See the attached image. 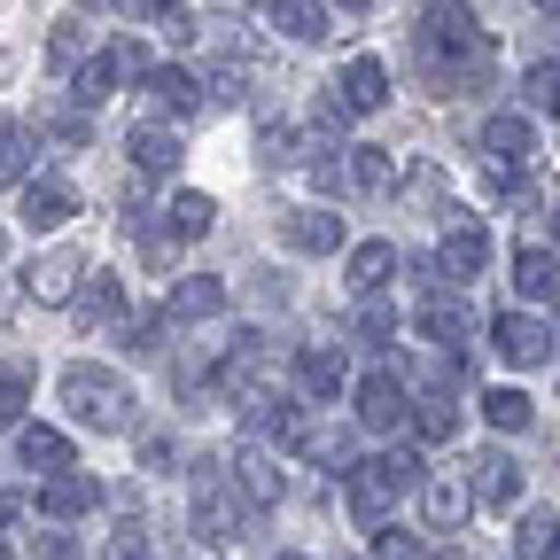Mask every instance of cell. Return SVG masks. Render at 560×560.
<instances>
[{
  "label": "cell",
  "mask_w": 560,
  "mask_h": 560,
  "mask_svg": "<svg viewBox=\"0 0 560 560\" xmlns=\"http://www.w3.org/2000/svg\"><path fill=\"white\" fill-rule=\"evenodd\" d=\"M429 475L420 467V452H382V459H350L342 467V482H350V522H366V529H382L389 514H397V499Z\"/></svg>",
  "instance_id": "1"
},
{
  "label": "cell",
  "mask_w": 560,
  "mask_h": 560,
  "mask_svg": "<svg viewBox=\"0 0 560 560\" xmlns=\"http://www.w3.org/2000/svg\"><path fill=\"white\" fill-rule=\"evenodd\" d=\"M62 405H70L79 429H102V436H125V429H132V389H125V374L70 366V374H62Z\"/></svg>",
  "instance_id": "2"
},
{
  "label": "cell",
  "mask_w": 560,
  "mask_h": 560,
  "mask_svg": "<svg viewBox=\"0 0 560 560\" xmlns=\"http://www.w3.org/2000/svg\"><path fill=\"white\" fill-rule=\"evenodd\" d=\"M195 537H210V545L249 537V499L234 490L226 459H202V467H195Z\"/></svg>",
  "instance_id": "3"
},
{
  "label": "cell",
  "mask_w": 560,
  "mask_h": 560,
  "mask_svg": "<svg viewBox=\"0 0 560 560\" xmlns=\"http://www.w3.org/2000/svg\"><path fill=\"white\" fill-rule=\"evenodd\" d=\"M79 280H86V257L79 249H47L24 272V289H32V304H70V296H79Z\"/></svg>",
  "instance_id": "4"
},
{
  "label": "cell",
  "mask_w": 560,
  "mask_h": 560,
  "mask_svg": "<svg viewBox=\"0 0 560 560\" xmlns=\"http://www.w3.org/2000/svg\"><path fill=\"white\" fill-rule=\"evenodd\" d=\"M467 490H475V506H514L522 499V459L514 452H475Z\"/></svg>",
  "instance_id": "5"
},
{
  "label": "cell",
  "mask_w": 560,
  "mask_h": 560,
  "mask_svg": "<svg viewBox=\"0 0 560 560\" xmlns=\"http://www.w3.org/2000/svg\"><path fill=\"white\" fill-rule=\"evenodd\" d=\"M350 405H359V429H374V436L405 429V382H397V374H366Z\"/></svg>",
  "instance_id": "6"
},
{
  "label": "cell",
  "mask_w": 560,
  "mask_h": 560,
  "mask_svg": "<svg viewBox=\"0 0 560 560\" xmlns=\"http://www.w3.org/2000/svg\"><path fill=\"white\" fill-rule=\"evenodd\" d=\"M335 102H342V109H359V117H374V109L389 102V70H382L374 55L342 62V70H335Z\"/></svg>",
  "instance_id": "7"
},
{
  "label": "cell",
  "mask_w": 560,
  "mask_h": 560,
  "mask_svg": "<svg viewBox=\"0 0 560 560\" xmlns=\"http://www.w3.org/2000/svg\"><path fill=\"white\" fill-rule=\"evenodd\" d=\"M342 382H350V366H342V350H335V342H304V350H296V389H304V397L335 405Z\"/></svg>",
  "instance_id": "8"
},
{
  "label": "cell",
  "mask_w": 560,
  "mask_h": 560,
  "mask_svg": "<svg viewBox=\"0 0 560 560\" xmlns=\"http://www.w3.org/2000/svg\"><path fill=\"white\" fill-rule=\"evenodd\" d=\"M226 312V280L219 272H187L179 289L164 296V319H179V327H195V319H219Z\"/></svg>",
  "instance_id": "9"
},
{
  "label": "cell",
  "mask_w": 560,
  "mask_h": 560,
  "mask_svg": "<svg viewBox=\"0 0 560 560\" xmlns=\"http://www.w3.org/2000/svg\"><path fill=\"white\" fill-rule=\"evenodd\" d=\"M226 475H234V490L249 506H280V459L265 452V444H242L234 459H226Z\"/></svg>",
  "instance_id": "10"
},
{
  "label": "cell",
  "mask_w": 560,
  "mask_h": 560,
  "mask_svg": "<svg viewBox=\"0 0 560 560\" xmlns=\"http://www.w3.org/2000/svg\"><path fill=\"white\" fill-rule=\"evenodd\" d=\"M280 234H289L296 257H335V249H342V219H335V210H289Z\"/></svg>",
  "instance_id": "11"
},
{
  "label": "cell",
  "mask_w": 560,
  "mask_h": 560,
  "mask_svg": "<svg viewBox=\"0 0 560 560\" xmlns=\"http://www.w3.org/2000/svg\"><path fill=\"white\" fill-rule=\"evenodd\" d=\"M490 342H499V359H506V366H537L545 350H552L545 319H529V312H506L499 327H490Z\"/></svg>",
  "instance_id": "12"
},
{
  "label": "cell",
  "mask_w": 560,
  "mask_h": 560,
  "mask_svg": "<svg viewBox=\"0 0 560 560\" xmlns=\"http://www.w3.org/2000/svg\"><path fill=\"white\" fill-rule=\"evenodd\" d=\"M70 210H79V195H70L62 179H24V226H32V234L70 226Z\"/></svg>",
  "instance_id": "13"
},
{
  "label": "cell",
  "mask_w": 560,
  "mask_h": 560,
  "mask_svg": "<svg viewBox=\"0 0 560 560\" xmlns=\"http://www.w3.org/2000/svg\"><path fill=\"white\" fill-rule=\"evenodd\" d=\"M94 506H102V490H94L86 475H70V467L47 475V490H39V514H47V522H79V514H94Z\"/></svg>",
  "instance_id": "14"
},
{
  "label": "cell",
  "mask_w": 560,
  "mask_h": 560,
  "mask_svg": "<svg viewBox=\"0 0 560 560\" xmlns=\"http://www.w3.org/2000/svg\"><path fill=\"white\" fill-rule=\"evenodd\" d=\"M420 506H429L436 529H459L467 506H475V490H467V475H420Z\"/></svg>",
  "instance_id": "15"
},
{
  "label": "cell",
  "mask_w": 560,
  "mask_h": 560,
  "mask_svg": "<svg viewBox=\"0 0 560 560\" xmlns=\"http://www.w3.org/2000/svg\"><path fill=\"white\" fill-rule=\"evenodd\" d=\"M482 265H490V234H482V226H452L436 272H444V280H482Z\"/></svg>",
  "instance_id": "16"
},
{
  "label": "cell",
  "mask_w": 560,
  "mask_h": 560,
  "mask_svg": "<svg viewBox=\"0 0 560 560\" xmlns=\"http://www.w3.org/2000/svg\"><path fill=\"white\" fill-rule=\"evenodd\" d=\"M529 149H537V132H529V117H514V109H506V117H490V125H482V156L499 164V172H506V164H522Z\"/></svg>",
  "instance_id": "17"
},
{
  "label": "cell",
  "mask_w": 560,
  "mask_h": 560,
  "mask_svg": "<svg viewBox=\"0 0 560 560\" xmlns=\"http://www.w3.org/2000/svg\"><path fill=\"white\" fill-rule=\"evenodd\" d=\"M350 164H342V187H359V195H389L397 187V164H389V149H342Z\"/></svg>",
  "instance_id": "18"
},
{
  "label": "cell",
  "mask_w": 560,
  "mask_h": 560,
  "mask_svg": "<svg viewBox=\"0 0 560 560\" xmlns=\"http://www.w3.org/2000/svg\"><path fill=\"white\" fill-rule=\"evenodd\" d=\"M272 24L289 32L296 47H319L327 39V0H272Z\"/></svg>",
  "instance_id": "19"
},
{
  "label": "cell",
  "mask_w": 560,
  "mask_h": 560,
  "mask_svg": "<svg viewBox=\"0 0 560 560\" xmlns=\"http://www.w3.org/2000/svg\"><path fill=\"white\" fill-rule=\"evenodd\" d=\"M389 272H397V249L389 242H359V249H350V289H359V296H382Z\"/></svg>",
  "instance_id": "20"
},
{
  "label": "cell",
  "mask_w": 560,
  "mask_h": 560,
  "mask_svg": "<svg viewBox=\"0 0 560 560\" xmlns=\"http://www.w3.org/2000/svg\"><path fill=\"white\" fill-rule=\"evenodd\" d=\"M125 149H132L140 172H172V164H179V132H172V125H132Z\"/></svg>",
  "instance_id": "21"
},
{
  "label": "cell",
  "mask_w": 560,
  "mask_h": 560,
  "mask_svg": "<svg viewBox=\"0 0 560 560\" xmlns=\"http://www.w3.org/2000/svg\"><path fill=\"white\" fill-rule=\"evenodd\" d=\"M514 289H522L529 304H552V296H560V265H552L545 249H514Z\"/></svg>",
  "instance_id": "22"
},
{
  "label": "cell",
  "mask_w": 560,
  "mask_h": 560,
  "mask_svg": "<svg viewBox=\"0 0 560 560\" xmlns=\"http://www.w3.org/2000/svg\"><path fill=\"white\" fill-rule=\"evenodd\" d=\"M149 94H156L172 117H195V109H202V86H195V70H172V62H164V70H149Z\"/></svg>",
  "instance_id": "23"
},
{
  "label": "cell",
  "mask_w": 560,
  "mask_h": 560,
  "mask_svg": "<svg viewBox=\"0 0 560 560\" xmlns=\"http://www.w3.org/2000/svg\"><path fill=\"white\" fill-rule=\"evenodd\" d=\"M164 219H172V226H164L172 242H202V234H210V219H219V202H210V195H172Z\"/></svg>",
  "instance_id": "24"
},
{
  "label": "cell",
  "mask_w": 560,
  "mask_h": 560,
  "mask_svg": "<svg viewBox=\"0 0 560 560\" xmlns=\"http://www.w3.org/2000/svg\"><path fill=\"white\" fill-rule=\"evenodd\" d=\"M16 452H24V467H39V475H62V467H70V436H62V429H24Z\"/></svg>",
  "instance_id": "25"
},
{
  "label": "cell",
  "mask_w": 560,
  "mask_h": 560,
  "mask_svg": "<svg viewBox=\"0 0 560 560\" xmlns=\"http://www.w3.org/2000/svg\"><path fill=\"white\" fill-rule=\"evenodd\" d=\"M412 327L429 335V342H452V350L467 342V312H452L444 296H429V304H420V319H412Z\"/></svg>",
  "instance_id": "26"
},
{
  "label": "cell",
  "mask_w": 560,
  "mask_h": 560,
  "mask_svg": "<svg viewBox=\"0 0 560 560\" xmlns=\"http://www.w3.org/2000/svg\"><path fill=\"white\" fill-rule=\"evenodd\" d=\"M0 179H32V132L16 117H0Z\"/></svg>",
  "instance_id": "27"
},
{
  "label": "cell",
  "mask_w": 560,
  "mask_h": 560,
  "mask_svg": "<svg viewBox=\"0 0 560 560\" xmlns=\"http://www.w3.org/2000/svg\"><path fill=\"white\" fill-rule=\"evenodd\" d=\"M482 420H490L499 436H514V429H529V397H522V389H490V397H482Z\"/></svg>",
  "instance_id": "28"
},
{
  "label": "cell",
  "mask_w": 560,
  "mask_h": 560,
  "mask_svg": "<svg viewBox=\"0 0 560 560\" xmlns=\"http://www.w3.org/2000/svg\"><path fill=\"white\" fill-rule=\"evenodd\" d=\"M102 70H109V86H125V79H149V47H140V39H109V55H102Z\"/></svg>",
  "instance_id": "29"
},
{
  "label": "cell",
  "mask_w": 560,
  "mask_h": 560,
  "mask_svg": "<svg viewBox=\"0 0 560 560\" xmlns=\"http://www.w3.org/2000/svg\"><path fill=\"white\" fill-rule=\"evenodd\" d=\"M514 545H522V560H560V514H529Z\"/></svg>",
  "instance_id": "30"
},
{
  "label": "cell",
  "mask_w": 560,
  "mask_h": 560,
  "mask_svg": "<svg viewBox=\"0 0 560 560\" xmlns=\"http://www.w3.org/2000/svg\"><path fill=\"white\" fill-rule=\"evenodd\" d=\"M452 429H459V405L444 389H429V397H420V444H444Z\"/></svg>",
  "instance_id": "31"
},
{
  "label": "cell",
  "mask_w": 560,
  "mask_h": 560,
  "mask_svg": "<svg viewBox=\"0 0 560 560\" xmlns=\"http://www.w3.org/2000/svg\"><path fill=\"white\" fill-rule=\"evenodd\" d=\"M79 55H86V24H79V16H62L55 39H47V62H55V70H79Z\"/></svg>",
  "instance_id": "32"
},
{
  "label": "cell",
  "mask_w": 560,
  "mask_h": 560,
  "mask_svg": "<svg viewBox=\"0 0 560 560\" xmlns=\"http://www.w3.org/2000/svg\"><path fill=\"white\" fill-rule=\"evenodd\" d=\"M257 149H265V164H304V132L296 125H265Z\"/></svg>",
  "instance_id": "33"
},
{
  "label": "cell",
  "mask_w": 560,
  "mask_h": 560,
  "mask_svg": "<svg viewBox=\"0 0 560 560\" xmlns=\"http://www.w3.org/2000/svg\"><path fill=\"white\" fill-rule=\"evenodd\" d=\"M24 397H32V374L24 366H0V429H16V420H24Z\"/></svg>",
  "instance_id": "34"
},
{
  "label": "cell",
  "mask_w": 560,
  "mask_h": 560,
  "mask_svg": "<svg viewBox=\"0 0 560 560\" xmlns=\"http://www.w3.org/2000/svg\"><path fill=\"white\" fill-rule=\"evenodd\" d=\"M117 312H125V289H117V272H102L94 289L79 296V319H117Z\"/></svg>",
  "instance_id": "35"
},
{
  "label": "cell",
  "mask_w": 560,
  "mask_h": 560,
  "mask_svg": "<svg viewBox=\"0 0 560 560\" xmlns=\"http://www.w3.org/2000/svg\"><path fill=\"white\" fill-rule=\"evenodd\" d=\"M529 102H537L545 117H560V62H537V70H529Z\"/></svg>",
  "instance_id": "36"
},
{
  "label": "cell",
  "mask_w": 560,
  "mask_h": 560,
  "mask_svg": "<svg viewBox=\"0 0 560 560\" xmlns=\"http://www.w3.org/2000/svg\"><path fill=\"white\" fill-rule=\"evenodd\" d=\"M374 560H429V552H420V537H412V529H389V522H382V537H374Z\"/></svg>",
  "instance_id": "37"
},
{
  "label": "cell",
  "mask_w": 560,
  "mask_h": 560,
  "mask_svg": "<svg viewBox=\"0 0 560 560\" xmlns=\"http://www.w3.org/2000/svg\"><path fill=\"white\" fill-rule=\"evenodd\" d=\"M32 560H79V537L70 529H32Z\"/></svg>",
  "instance_id": "38"
},
{
  "label": "cell",
  "mask_w": 560,
  "mask_h": 560,
  "mask_svg": "<svg viewBox=\"0 0 560 560\" xmlns=\"http://www.w3.org/2000/svg\"><path fill=\"white\" fill-rule=\"evenodd\" d=\"M156 335H164V312H132L125 319V350H156Z\"/></svg>",
  "instance_id": "39"
},
{
  "label": "cell",
  "mask_w": 560,
  "mask_h": 560,
  "mask_svg": "<svg viewBox=\"0 0 560 560\" xmlns=\"http://www.w3.org/2000/svg\"><path fill=\"white\" fill-rule=\"evenodd\" d=\"M102 560H149V529H109Z\"/></svg>",
  "instance_id": "40"
},
{
  "label": "cell",
  "mask_w": 560,
  "mask_h": 560,
  "mask_svg": "<svg viewBox=\"0 0 560 560\" xmlns=\"http://www.w3.org/2000/svg\"><path fill=\"white\" fill-rule=\"evenodd\" d=\"M172 459H179V444H172V436H149V444H140V467H156V475H172Z\"/></svg>",
  "instance_id": "41"
},
{
  "label": "cell",
  "mask_w": 560,
  "mask_h": 560,
  "mask_svg": "<svg viewBox=\"0 0 560 560\" xmlns=\"http://www.w3.org/2000/svg\"><path fill=\"white\" fill-rule=\"evenodd\" d=\"M359 335H366V342H382V335H397V319H389V304H366V312H359Z\"/></svg>",
  "instance_id": "42"
},
{
  "label": "cell",
  "mask_w": 560,
  "mask_h": 560,
  "mask_svg": "<svg viewBox=\"0 0 560 560\" xmlns=\"http://www.w3.org/2000/svg\"><path fill=\"white\" fill-rule=\"evenodd\" d=\"M0 522H24V499H16V490H0Z\"/></svg>",
  "instance_id": "43"
},
{
  "label": "cell",
  "mask_w": 560,
  "mask_h": 560,
  "mask_svg": "<svg viewBox=\"0 0 560 560\" xmlns=\"http://www.w3.org/2000/svg\"><path fill=\"white\" fill-rule=\"evenodd\" d=\"M335 9H374V0H335Z\"/></svg>",
  "instance_id": "44"
},
{
  "label": "cell",
  "mask_w": 560,
  "mask_h": 560,
  "mask_svg": "<svg viewBox=\"0 0 560 560\" xmlns=\"http://www.w3.org/2000/svg\"><path fill=\"white\" fill-rule=\"evenodd\" d=\"M529 9H560V0H529Z\"/></svg>",
  "instance_id": "45"
},
{
  "label": "cell",
  "mask_w": 560,
  "mask_h": 560,
  "mask_svg": "<svg viewBox=\"0 0 560 560\" xmlns=\"http://www.w3.org/2000/svg\"><path fill=\"white\" fill-rule=\"evenodd\" d=\"M552 234H560V202H552Z\"/></svg>",
  "instance_id": "46"
},
{
  "label": "cell",
  "mask_w": 560,
  "mask_h": 560,
  "mask_svg": "<svg viewBox=\"0 0 560 560\" xmlns=\"http://www.w3.org/2000/svg\"><path fill=\"white\" fill-rule=\"evenodd\" d=\"M272 560H304V552H272Z\"/></svg>",
  "instance_id": "47"
},
{
  "label": "cell",
  "mask_w": 560,
  "mask_h": 560,
  "mask_svg": "<svg viewBox=\"0 0 560 560\" xmlns=\"http://www.w3.org/2000/svg\"><path fill=\"white\" fill-rule=\"evenodd\" d=\"M0 560H9V545H0Z\"/></svg>",
  "instance_id": "48"
}]
</instances>
